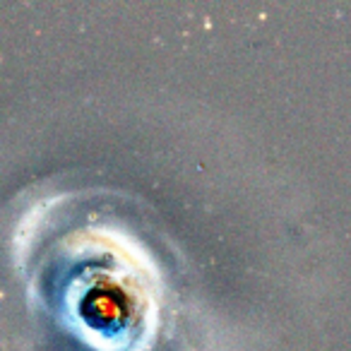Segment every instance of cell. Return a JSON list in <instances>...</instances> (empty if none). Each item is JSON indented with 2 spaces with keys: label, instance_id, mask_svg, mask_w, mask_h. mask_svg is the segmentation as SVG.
I'll return each instance as SVG.
<instances>
[{
  "label": "cell",
  "instance_id": "6da1fadb",
  "mask_svg": "<svg viewBox=\"0 0 351 351\" xmlns=\"http://www.w3.org/2000/svg\"><path fill=\"white\" fill-rule=\"evenodd\" d=\"M128 311H130V303L125 291L121 287H113L111 282L94 284L82 301V313L92 325L99 327L118 325L128 315Z\"/></svg>",
  "mask_w": 351,
  "mask_h": 351
}]
</instances>
